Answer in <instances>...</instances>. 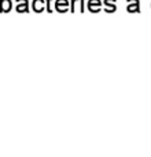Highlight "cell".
I'll list each match as a JSON object with an SVG mask.
<instances>
[{"label": "cell", "instance_id": "cell-1", "mask_svg": "<svg viewBox=\"0 0 151 157\" xmlns=\"http://www.w3.org/2000/svg\"><path fill=\"white\" fill-rule=\"evenodd\" d=\"M28 10H29L28 0H17V11L18 13H28Z\"/></svg>", "mask_w": 151, "mask_h": 157}, {"label": "cell", "instance_id": "cell-2", "mask_svg": "<svg viewBox=\"0 0 151 157\" xmlns=\"http://www.w3.org/2000/svg\"><path fill=\"white\" fill-rule=\"evenodd\" d=\"M32 8L36 13H41V11L46 8V2H44V0H33Z\"/></svg>", "mask_w": 151, "mask_h": 157}, {"label": "cell", "instance_id": "cell-3", "mask_svg": "<svg viewBox=\"0 0 151 157\" xmlns=\"http://www.w3.org/2000/svg\"><path fill=\"white\" fill-rule=\"evenodd\" d=\"M13 7V2L11 0H0V11L2 13H8Z\"/></svg>", "mask_w": 151, "mask_h": 157}, {"label": "cell", "instance_id": "cell-4", "mask_svg": "<svg viewBox=\"0 0 151 157\" xmlns=\"http://www.w3.org/2000/svg\"><path fill=\"white\" fill-rule=\"evenodd\" d=\"M127 10L129 13H139V2L138 3H128Z\"/></svg>", "mask_w": 151, "mask_h": 157}, {"label": "cell", "instance_id": "cell-5", "mask_svg": "<svg viewBox=\"0 0 151 157\" xmlns=\"http://www.w3.org/2000/svg\"><path fill=\"white\" fill-rule=\"evenodd\" d=\"M102 8V4H88V10L92 11V13H98Z\"/></svg>", "mask_w": 151, "mask_h": 157}, {"label": "cell", "instance_id": "cell-6", "mask_svg": "<svg viewBox=\"0 0 151 157\" xmlns=\"http://www.w3.org/2000/svg\"><path fill=\"white\" fill-rule=\"evenodd\" d=\"M105 11H106V13H114V11H116V3H111V4H106Z\"/></svg>", "mask_w": 151, "mask_h": 157}, {"label": "cell", "instance_id": "cell-7", "mask_svg": "<svg viewBox=\"0 0 151 157\" xmlns=\"http://www.w3.org/2000/svg\"><path fill=\"white\" fill-rule=\"evenodd\" d=\"M55 8H57L59 13H66V11L69 10V6H55Z\"/></svg>", "mask_w": 151, "mask_h": 157}, {"label": "cell", "instance_id": "cell-8", "mask_svg": "<svg viewBox=\"0 0 151 157\" xmlns=\"http://www.w3.org/2000/svg\"><path fill=\"white\" fill-rule=\"evenodd\" d=\"M69 0H55V6H69Z\"/></svg>", "mask_w": 151, "mask_h": 157}, {"label": "cell", "instance_id": "cell-9", "mask_svg": "<svg viewBox=\"0 0 151 157\" xmlns=\"http://www.w3.org/2000/svg\"><path fill=\"white\" fill-rule=\"evenodd\" d=\"M88 4H102L100 0H88Z\"/></svg>", "mask_w": 151, "mask_h": 157}, {"label": "cell", "instance_id": "cell-10", "mask_svg": "<svg viewBox=\"0 0 151 157\" xmlns=\"http://www.w3.org/2000/svg\"><path fill=\"white\" fill-rule=\"evenodd\" d=\"M139 0H128V3H138Z\"/></svg>", "mask_w": 151, "mask_h": 157}]
</instances>
